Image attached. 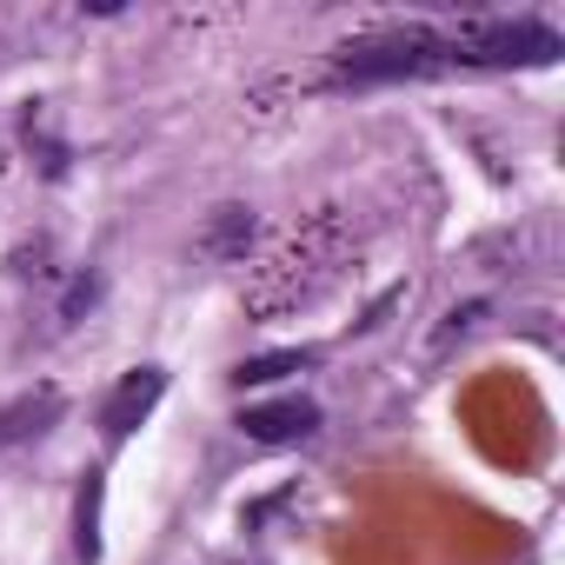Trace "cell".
Wrapping results in <instances>:
<instances>
[{
    "mask_svg": "<svg viewBox=\"0 0 565 565\" xmlns=\"http://www.w3.org/2000/svg\"><path fill=\"white\" fill-rule=\"evenodd\" d=\"M446 67H452L446 34L413 21V28H373V34L347 41L333 54L327 87H393V81H426V74H446Z\"/></svg>",
    "mask_w": 565,
    "mask_h": 565,
    "instance_id": "1",
    "label": "cell"
},
{
    "mask_svg": "<svg viewBox=\"0 0 565 565\" xmlns=\"http://www.w3.org/2000/svg\"><path fill=\"white\" fill-rule=\"evenodd\" d=\"M446 54L452 67H552L565 41L545 21H459L446 28Z\"/></svg>",
    "mask_w": 565,
    "mask_h": 565,
    "instance_id": "2",
    "label": "cell"
},
{
    "mask_svg": "<svg viewBox=\"0 0 565 565\" xmlns=\"http://www.w3.org/2000/svg\"><path fill=\"white\" fill-rule=\"evenodd\" d=\"M167 399V366H134V373H120V386L100 399V433L120 446L134 426H147L153 419V406Z\"/></svg>",
    "mask_w": 565,
    "mask_h": 565,
    "instance_id": "3",
    "label": "cell"
},
{
    "mask_svg": "<svg viewBox=\"0 0 565 565\" xmlns=\"http://www.w3.org/2000/svg\"><path fill=\"white\" fill-rule=\"evenodd\" d=\"M239 433L246 439H259V446H300V439H313L320 433V406L313 399H266V406H246L239 413Z\"/></svg>",
    "mask_w": 565,
    "mask_h": 565,
    "instance_id": "4",
    "label": "cell"
},
{
    "mask_svg": "<svg viewBox=\"0 0 565 565\" xmlns=\"http://www.w3.org/2000/svg\"><path fill=\"white\" fill-rule=\"evenodd\" d=\"M61 419H67V399H61L54 386H34V393H21V399H8V406H0V446L47 439Z\"/></svg>",
    "mask_w": 565,
    "mask_h": 565,
    "instance_id": "5",
    "label": "cell"
},
{
    "mask_svg": "<svg viewBox=\"0 0 565 565\" xmlns=\"http://www.w3.org/2000/svg\"><path fill=\"white\" fill-rule=\"evenodd\" d=\"M100 505H107V472H81V492H74V558L81 565H100Z\"/></svg>",
    "mask_w": 565,
    "mask_h": 565,
    "instance_id": "6",
    "label": "cell"
},
{
    "mask_svg": "<svg viewBox=\"0 0 565 565\" xmlns=\"http://www.w3.org/2000/svg\"><path fill=\"white\" fill-rule=\"evenodd\" d=\"M200 246H206L213 259H246V246H253V206H213Z\"/></svg>",
    "mask_w": 565,
    "mask_h": 565,
    "instance_id": "7",
    "label": "cell"
},
{
    "mask_svg": "<svg viewBox=\"0 0 565 565\" xmlns=\"http://www.w3.org/2000/svg\"><path fill=\"white\" fill-rule=\"evenodd\" d=\"M313 360H320L313 347H287V353H259V360H239L226 380H233V386H273V380H287V373H307Z\"/></svg>",
    "mask_w": 565,
    "mask_h": 565,
    "instance_id": "8",
    "label": "cell"
},
{
    "mask_svg": "<svg viewBox=\"0 0 565 565\" xmlns=\"http://www.w3.org/2000/svg\"><path fill=\"white\" fill-rule=\"evenodd\" d=\"M479 320H486V300H466V307H452V313H446V327L433 333V353H446L452 340H466V333H472Z\"/></svg>",
    "mask_w": 565,
    "mask_h": 565,
    "instance_id": "9",
    "label": "cell"
},
{
    "mask_svg": "<svg viewBox=\"0 0 565 565\" xmlns=\"http://www.w3.org/2000/svg\"><path fill=\"white\" fill-rule=\"evenodd\" d=\"M100 300V279H74V287H67V300H61V327H74L87 307Z\"/></svg>",
    "mask_w": 565,
    "mask_h": 565,
    "instance_id": "10",
    "label": "cell"
}]
</instances>
